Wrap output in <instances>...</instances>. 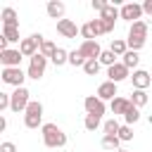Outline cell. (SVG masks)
I'll return each mask as SVG.
<instances>
[{
    "instance_id": "obj_1",
    "label": "cell",
    "mask_w": 152,
    "mask_h": 152,
    "mask_svg": "<svg viewBox=\"0 0 152 152\" xmlns=\"http://www.w3.org/2000/svg\"><path fill=\"white\" fill-rule=\"evenodd\" d=\"M40 135H43V145L50 147V150H57V147L66 145V133L57 124H43L40 126Z\"/></svg>"
},
{
    "instance_id": "obj_2",
    "label": "cell",
    "mask_w": 152,
    "mask_h": 152,
    "mask_svg": "<svg viewBox=\"0 0 152 152\" xmlns=\"http://www.w3.org/2000/svg\"><path fill=\"white\" fill-rule=\"evenodd\" d=\"M126 43H128V50H140V48H145V43H147V21H135V24H131V28H128V36H126Z\"/></svg>"
},
{
    "instance_id": "obj_3",
    "label": "cell",
    "mask_w": 152,
    "mask_h": 152,
    "mask_svg": "<svg viewBox=\"0 0 152 152\" xmlns=\"http://www.w3.org/2000/svg\"><path fill=\"white\" fill-rule=\"evenodd\" d=\"M24 126L26 128H38L43 126V104L38 100H31V104L24 112Z\"/></svg>"
},
{
    "instance_id": "obj_4",
    "label": "cell",
    "mask_w": 152,
    "mask_h": 152,
    "mask_svg": "<svg viewBox=\"0 0 152 152\" xmlns=\"http://www.w3.org/2000/svg\"><path fill=\"white\" fill-rule=\"evenodd\" d=\"M45 38H43V33H31L28 38H21V43H19V52L24 55V57H36L38 52H40V43H43Z\"/></svg>"
},
{
    "instance_id": "obj_5",
    "label": "cell",
    "mask_w": 152,
    "mask_h": 152,
    "mask_svg": "<svg viewBox=\"0 0 152 152\" xmlns=\"http://www.w3.org/2000/svg\"><path fill=\"white\" fill-rule=\"evenodd\" d=\"M0 78H2V83H7V86L21 88V86H24V78H28V76L21 71V66H2Z\"/></svg>"
},
{
    "instance_id": "obj_6",
    "label": "cell",
    "mask_w": 152,
    "mask_h": 152,
    "mask_svg": "<svg viewBox=\"0 0 152 152\" xmlns=\"http://www.w3.org/2000/svg\"><path fill=\"white\" fill-rule=\"evenodd\" d=\"M10 95H12V107H10V109H12L14 114L26 112V107L31 104V93H28V88H24V86H21V88H14Z\"/></svg>"
},
{
    "instance_id": "obj_7",
    "label": "cell",
    "mask_w": 152,
    "mask_h": 152,
    "mask_svg": "<svg viewBox=\"0 0 152 152\" xmlns=\"http://www.w3.org/2000/svg\"><path fill=\"white\" fill-rule=\"evenodd\" d=\"M45 66H48V57H43V55L38 52L36 57H31V59H28L26 76H28V78H33V81H40V78L45 76Z\"/></svg>"
},
{
    "instance_id": "obj_8",
    "label": "cell",
    "mask_w": 152,
    "mask_h": 152,
    "mask_svg": "<svg viewBox=\"0 0 152 152\" xmlns=\"http://www.w3.org/2000/svg\"><path fill=\"white\" fill-rule=\"evenodd\" d=\"M119 12H121V19L124 21H128V24H135V21H140L142 19V5H138V2H124L121 7H119Z\"/></svg>"
},
{
    "instance_id": "obj_9",
    "label": "cell",
    "mask_w": 152,
    "mask_h": 152,
    "mask_svg": "<svg viewBox=\"0 0 152 152\" xmlns=\"http://www.w3.org/2000/svg\"><path fill=\"white\" fill-rule=\"evenodd\" d=\"M104 33V26H102V19H90L88 24H83L81 26V36H83V40H95L97 36H102Z\"/></svg>"
},
{
    "instance_id": "obj_10",
    "label": "cell",
    "mask_w": 152,
    "mask_h": 152,
    "mask_svg": "<svg viewBox=\"0 0 152 152\" xmlns=\"http://www.w3.org/2000/svg\"><path fill=\"white\" fill-rule=\"evenodd\" d=\"M126 78H131V69L128 66H124L121 62H116L114 66H109L107 69V81H112V83H121V81H126Z\"/></svg>"
},
{
    "instance_id": "obj_11",
    "label": "cell",
    "mask_w": 152,
    "mask_h": 152,
    "mask_svg": "<svg viewBox=\"0 0 152 152\" xmlns=\"http://www.w3.org/2000/svg\"><path fill=\"white\" fill-rule=\"evenodd\" d=\"M83 107H86V114H93V116H100L102 119V114H104V102L97 97V95H88L86 100H83Z\"/></svg>"
},
{
    "instance_id": "obj_12",
    "label": "cell",
    "mask_w": 152,
    "mask_h": 152,
    "mask_svg": "<svg viewBox=\"0 0 152 152\" xmlns=\"http://www.w3.org/2000/svg\"><path fill=\"white\" fill-rule=\"evenodd\" d=\"M57 33L64 36V38H76L81 33V26H76V21H71V19H59L57 21Z\"/></svg>"
},
{
    "instance_id": "obj_13",
    "label": "cell",
    "mask_w": 152,
    "mask_h": 152,
    "mask_svg": "<svg viewBox=\"0 0 152 152\" xmlns=\"http://www.w3.org/2000/svg\"><path fill=\"white\" fill-rule=\"evenodd\" d=\"M78 50H81V55L86 59H100V55H102V48H100L97 40H83Z\"/></svg>"
},
{
    "instance_id": "obj_14",
    "label": "cell",
    "mask_w": 152,
    "mask_h": 152,
    "mask_svg": "<svg viewBox=\"0 0 152 152\" xmlns=\"http://www.w3.org/2000/svg\"><path fill=\"white\" fill-rule=\"evenodd\" d=\"M21 52H19V48H10V50H2L0 52V62H2V66H19V62H21Z\"/></svg>"
},
{
    "instance_id": "obj_15",
    "label": "cell",
    "mask_w": 152,
    "mask_h": 152,
    "mask_svg": "<svg viewBox=\"0 0 152 152\" xmlns=\"http://www.w3.org/2000/svg\"><path fill=\"white\" fill-rule=\"evenodd\" d=\"M131 81H133V90H145L150 83H152V76L145 71V69H135L131 74Z\"/></svg>"
},
{
    "instance_id": "obj_16",
    "label": "cell",
    "mask_w": 152,
    "mask_h": 152,
    "mask_svg": "<svg viewBox=\"0 0 152 152\" xmlns=\"http://www.w3.org/2000/svg\"><path fill=\"white\" fill-rule=\"evenodd\" d=\"M102 102H112L114 97H119V93H116V83H112V81H104V83H100V88H97V93H95Z\"/></svg>"
},
{
    "instance_id": "obj_17",
    "label": "cell",
    "mask_w": 152,
    "mask_h": 152,
    "mask_svg": "<svg viewBox=\"0 0 152 152\" xmlns=\"http://www.w3.org/2000/svg\"><path fill=\"white\" fill-rule=\"evenodd\" d=\"M45 10H48V17L50 19H57V21L64 19V2L62 0H50Z\"/></svg>"
},
{
    "instance_id": "obj_18",
    "label": "cell",
    "mask_w": 152,
    "mask_h": 152,
    "mask_svg": "<svg viewBox=\"0 0 152 152\" xmlns=\"http://www.w3.org/2000/svg\"><path fill=\"white\" fill-rule=\"evenodd\" d=\"M0 19H2V26L19 28V14H17L12 7H5V10H2V14H0Z\"/></svg>"
},
{
    "instance_id": "obj_19",
    "label": "cell",
    "mask_w": 152,
    "mask_h": 152,
    "mask_svg": "<svg viewBox=\"0 0 152 152\" xmlns=\"http://www.w3.org/2000/svg\"><path fill=\"white\" fill-rule=\"evenodd\" d=\"M128 104H131V100H128V97H114V100L109 102V109H112V114H114V116H124V114H126V109H128Z\"/></svg>"
},
{
    "instance_id": "obj_20",
    "label": "cell",
    "mask_w": 152,
    "mask_h": 152,
    "mask_svg": "<svg viewBox=\"0 0 152 152\" xmlns=\"http://www.w3.org/2000/svg\"><path fill=\"white\" fill-rule=\"evenodd\" d=\"M109 50H112L116 57H124V55L128 52V43H126L124 38H112V43H109Z\"/></svg>"
},
{
    "instance_id": "obj_21",
    "label": "cell",
    "mask_w": 152,
    "mask_h": 152,
    "mask_svg": "<svg viewBox=\"0 0 152 152\" xmlns=\"http://www.w3.org/2000/svg\"><path fill=\"white\" fill-rule=\"evenodd\" d=\"M100 19H107V21H116V19H121V12H119V7H116L114 2H109V5L102 10Z\"/></svg>"
},
{
    "instance_id": "obj_22",
    "label": "cell",
    "mask_w": 152,
    "mask_h": 152,
    "mask_svg": "<svg viewBox=\"0 0 152 152\" xmlns=\"http://www.w3.org/2000/svg\"><path fill=\"white\" fill-rule=\"evenodd\" d=\"M138 62H140V55H138L135 50H128V52L121 57V64H124V66H128V69H133V71L138 69Z\"/></svg>"
},
{
    "instance_id": "obj_23",
    "label": "cell",
    "mask_w": 152,
    "mask_h": 152,
    "mask_svg": "<svg viewBox=\"0 0 152 152\" xmlns=\"http://www.w3.org/2000/svg\"><path fill=\"white\" fill-rule=\"evenodd\" d=\"M55 66H62V64H69V52L64 50V48H57V52L52 55V59H50Z\"/></svg>"
},
{
    "instance_id": "obj_24",
    "label": "cell",
    "mask_w": 152,
    "mask_h": 152,
    "mask_svg": "<svg viewBox=\"0 0 152 152\" xmlns=\"http://www.w3.org/2000/svg\"><path fill=\"white\" fill-rule=\"evenodd\" d=\"M147 100H150V97H147V93H145V90H133V93H131V102H133L138 109H140V107H145V104H147Z\"/></svg>"
},
{
    "instance_id": "obj_25",
    "label": "cell",
    "mask_w": 152,
    "mask_h": 152,
    "mask_svg": "<svg viewBox=\"0 0 152 152\" xmlns=\"http://www.w3.org/2000/svg\"><path fill=\"white\" fill-rule=\"evenodd\" d=\"M138 119H140V109H138V107L131 102V104H128V109H126V114H124V121L131 126V124H135Z\"/></svg>"
},
{
    "instance_id": "obj_26",
    "label": "cell",
    "mask_w": 152,
    "mask_h": 152,
    "mask_svg": "<svg viewBox=\"0 0 152 152\" xmlns=\"http://www.w3.org/2000/svg\"><path fill=\"white\" fill-rule=\"evenodd\" d=\"M119 145H121L119 135H102V147H104V150H114V152H116V150H121Z\"/></svg>"
},
{
    "instance_id": "obj_27",
    "label": "cell",
    "mask_w": 152,
    "mask_h": 152,
    "mask_svg": "<svg viewBox=\"0 0 152 152\" xmlns=\"http://www.w3.org/2000/svg\"><path fill=\"white\" fill-rule=\"evenodd\" d=\"M100 124H102V119L100 116H93V114H86V119H83V126H86V131H97L100 128Z\"/></svg>"
},
{
    "instance_id": "obj_28",
    "label": "cell",
    "mask_w": 152,
    "mask_h": 152,
    "mask_svg": "<svg viewBox=\"0 0 152 152\" xmlns=\"http://www.w3.org/2000/svg\"><path fill=\"white\" fill-rule=\"evenodd\" d=\"M119 128H121V124H119L116 119H107V121L102 124V131H104V135H116V133H119Z\"/></svg>"
},
{
    "instance_id": "obj_29",
    "label": "cell",
    "mask_w": 152,
    "mask_h": 152,
    "mask_svg": "<svg viewBox=\"0 0 152 152\" xmlns=\"http://www.w3.org/2000/svg\"><path fill=\"white\" fill-rule=\"evenodd\" d=\"M2 38L7 43H21L19 40V28H10V26H2Z\"/></svg>"
},
{
    "instance_id": "obj_30",
    "label": "cell",
    "mask_w": 152,
    "mask_h": 152,
    "mask_svg": "<svg viewBox=\"0 0 152 152\" xmlns=\"http://www.w3.org/2000/svg\"><path fill=\"white\" fill-rule=\"evenodd\" d=\"M57 52V45L52 43V40H43L40 43V55L43 57H48V59H52V55Z\"/></svg>"
},
{
    "instance_id": "obj_31",
    "label": "cell",
    "mask_w": 152,
    "mask_h": 152,
    "mask_svg": "<svg viewBox=\"0 0 152 152\" xmlns=\"http://www.w3.org/2000/svg\"><path fill=\"white\" fill-rule=\"evenodd\" d=\"M86 62H88V59L81 55V50H71V52H69V64H71V66H81V69H83Z\"/></svg>"
},
{
    "instance_id": "obj_32",
    "label": "cell",
    "mask_w": 152,
    "mask_h": 152,
    "mask_svg": "<svg viewBox=\"0 0 152 152\" xmlns=\"http://www.w3.org/2000/svg\"><path fill=\"white\" fill-rule=\"evenodd\" d=\"M100 64L107 66V69L114 66V64H116V55H114L112 50H102V55H100Z\"/></svg>"
},
{
    "instance_id": "obj_33",
    "label": "cell",
    "mask_w": 152,
    "mask_h": 152,
    "mask_svg": "<svg viewBox=\"0 0 152 152\" xmlns=\"http://www.w3.org/2000/svg\"><path fill=\"white\" fill-rule=\"evenodd\" d=\"M100 59H88L86 64H83V71L88 74V76H97V71H100Z\"/></svg>"
},
{
    "instance_id": "obj_34",
    "label": "cell",
    "mask_w": 152,
    "mask_h": 152,
    "mask_svg": "<svg viewBox=\"0 0 152 152\" xmlns=\"http://www.w3.org/2000/svg\"><path fill=\"white\" fill-rule=\"evenodd\" d=\"M119 140L121 142H128V140H133V126H128V124H124L121 128H119Z\"/></svg>"
},
{
    "instance_id": "obj_35",
    "label": "cell",
    "mask_w": 152,
    "mask_h": 152,
    "mask_svg": "<svg viewBox=\"0 0 152 152\" xmlns=\"http://www.w3.org/2000/svg\"><path fill=\"white\" fill-rule=\"evenodd\" d=\"M10 107H12V95L10 93H0V112H5Z\"/></svg>"
},
{
    "instance_id": "obj_36",
    "label": "cell",
    "mask_w": 152,
    "mask_h": 152,
    "mask_svg": "<svg viewBox=\"0 0 152 152\" xmlns=\"http://www.w3.org/2000/svg\"><path fill=\"white\" fill-rule=\"evenodd\" d=\"M107 5H109V2H104V0H93V2H90V7H93L95 12H100V14H102V10H104Z\"/></svg>"
},
{
    "instance_id": "obj_37",
    "label": "cell",
    "mask_w": 152,
    "mask_h": 152,
    "mask_svg": "<svg viewBox=\"0 0 152 152\" xmlns=\"http://www.w3.org/2000/svg\"><path fill=\"white\" fill-rule=\"evenodd\" d=\"M0 152H17V145L10 142V140H5V142H0Z\"/></svg>"
},
{
    "instance_id": "obj_38",
    "label": "cell",
    "mask_w": 152,
    "mask_h": 152,
    "mask_svg": "<svg viewBox=\"0 0 152 152\" xmlns=\"http://www.w3.org/2000/svg\"><path fill=\"white\" fill-rule=\"evenodd\" d=\"M142 12L145 14H152V0H145L142 2Z\"/></svg>"
},
{
    "instance_id": "obj_39",
    "label": "cell",
    "mask_w": 152,
    "mask_h": 152,
    "mask_svg": "<svg viewBox=\"0 0 152 152\" xmlns=\"http://www.w3.org/2000/svg\"><path fill=\"white\" fill-rule=\"evenodd\" d=\"M5 128H7V119H5V116H0V131H5Z\"/></svg>"
},
{
    "instance_id": "obj_40",
    "label": "cell",
    "mask_w": 152,
    "mask_h": 152,
    "mask_svg": "<svg viewBox=\"0 0 152 152\" xmlns=\"http://www.w3.org/2000/svg\"><path fill=\"white\" fill-rule=\"evenodd\" d=\"M116 152H128V150H116Z\"/></svg>"
}]
</instances>
